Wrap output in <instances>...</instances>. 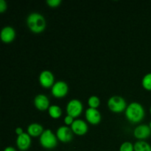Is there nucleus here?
Segmentation results:
<instances>
[{
	"label": "nucleus",
	"mask_w": 151,
	"mask_h": 151,
	"mask_svg": "<svg viewBox=\"0 0 151 151\" xmlns=\"http://www.w3.org/2000/svg\"><path fill=\"white\" fill-rule=\"evenodd\" d=\"M34 105L39 110L44 111L50 108V101L44 94H38L34 99Z\"/></svg>",
	"instance_id": "13"
},
{
	"label": "nucleus",
	"mask_w": 151,
	"mask_h": 151,
	"mask_svg": "<svg viewBox=\"0 0 151 151\" xmlns=\"http://www.w3.org/2000/svg\"><path fill=\"white\" fill-rule=\"evenodd\" d=\"M40 143L46 149H52L57 145V137L50 129L44 131L40 137Z\"/></svg>",
	"instance_id": "3"
},
{
	"label": "nucleus",
	"mask_w": 151,
	"mask_h": 151,
	"mask_svg": "<svg viewBox=\"0 0 151 151\" xmlns=\"http://www.w3.org/2000/svg\"><path fill=\"white\" fill-rule=\"evenodd\" d=\"M108 106L114 113H121L126 109V102L120 96H113L108 101Z\"/></svg>",
	"instance_id": "4"
},
{
	"label": "nucleus",
	"mask_w": 151,
	"mask_h": 151,
	"mask_svg": "<svg viewBox=\"0 0 151 151\" xmlns=\"http://www.w3.org/2000/svg\"><path fill=\"white\" fill-rule=\"evenodd\" d=\"M72 130L67 126H61L57 131V137L62 142H69L72 139Z\"/></svg>",
	"instance_id": "7"
},
{
	"label": "nucleus",
	"mask_w": 151,
	"mask_h": 151,
	"mask_svg": "<svg viewBox=\"0 0 151 151\" xmlns=\"http://www.w3.org/2000/svg\"><path fill=\"white\" fill-rule=\"evenodd\" d=\"M127 119L132 122H139L142 120L145 116L143 106L139 103H131L125 110Z\"/></svg>",
	"instance_id": "1"
},
{
	"label": "nucleus",
	"mask_w": 151,
	"mask_h": 151,
	"mask_svg": "<svg viewBox=\"0 0 151 151\" xmlns=\"http://www.w3.org/2000/svg\"><path fill=\"white\" fill-rule=\"evenodd\" d=\"M142 83L145 89L151 91V73H148L145 75L142 81Z\"/></svg>",
	"instance_id": "19"
},
{
	"label": "nucleus",
	"mask_w": 151,
	"mask_h": 151,
	"mask_svg": "<svg viewBox=\"0 0 151 151\" xmlns=\"http://www.w3.org/2000/svg\"><path fill=\"white\" fill-rule=\"evenodd\" d=\"M16 145L21 150H27L31 145L30 136L24 132L21 135L18 136L17 139H16Z\"/></svg>",
	"instance_id": "12"
},
{
	"label": "nucleus",
	"mask_w": 151,
	"mask_h": 151,
	"mask_svg": "<svg viewBox=\"0 0 151 151\" xmlns=\"http://www.w3.org/2000/svg\"><path fill=\"white\" fill-rule=\"evenodd\" d=\"M54 75L49 70L43 71L39 75L40 83L45 88L52 87V86L54 85Z\"/></svg>",
	"instance_id": "8"
},
{
	"label": "nucleus",
	"mask_w": 151,
	"mask_h": 151,
	"mask_svg": "<svg viewBox=\"0 0 151 151\" xmlns=\"http://www.w3.org/2000/svg\"><path fill=\"white\" fill-rule=\"evenodd\" d=\"M71 129L78 135H83L88 131V125L82 119H76L71 125Z\"/></svg>",
	"instance_id": "11"
},
{
	"label": "nucleus",
	"mask_w": 151,
	"mask_h": 151,
	"mask_svg": "<svg viewBox=\"0 0 151 151\" xmlns=\"http://www.w3.org/2000/svg\"><path fill=\"white\" fill-rule=\"evenodd\" d=\"M151 134V128L147 125H140L134 129V135L139 139L148 138Z\"/></svg>",
	"instance_id": "10"
},
{
	"label": "nucleus",
	"mask_w": 151,
	"mask_h": 151,
	"mask_svg": "<svg viewBox=\"0 0 151 151\" xmlns=\"http://www.w3.org/2000/svg\"><path fill=\"white\" fill-rule=\"evenodd\" d=\"M83 111V104L79 100L73 99L68 103L66 106L67 114L72 117H77L81 114Z\"/></svg>",
	"instance_id": "5"
},
{
	"label": "nucleus",
	"mask_w": 151,
	"mask_h": 151,
	"mask_svg": "<svg viewBox=\"0 0 151 151\" xmlns=\"http://www.w3.org/2000/svg\"><path fill=\"white\" fill-rule=\"evenodd\" d=\"M68 92V85L64 81H58L52 87V94L56 97H63Z\"/></svg>",
	"instance_id": "6"
},
{
	"label": "nucleus",
	"mask_w": 151,
	"mask_h": 151,
	"mask_svg": "<svg viewBox=\"0 0 151 151\" xmlns=\"http://www.w3.org/2000/svg\"><path fill=\"white\" fill-rule=\"evenodd\" d=\"M16 134H18V135H21V134H23V130H22V128H17L16 129Z\"/></svg>",
	"instance_id": "24"
},
{
	"label": "nucleus",
	"mask_w": 151,
	"mask_h": 151,
	"mask_svg": "<svg viewBox=\"0 0 151 151\" xmlns=\"http://www.w3.org/2000/svg\"><path fill=\"white\" fill-rule=\"evenodd\" d=\"M86 118L92 125H97L101 120V114L97 109L88 108L86 111Z\"/></svg>",
	"instance_id": "9"
},
{
	"label": "nucleus",
	"mask_w": 151,
	"mask_h": 151,
	"mask_svg": "<svg viewBox=\"0 0 151 151\" xmlns=\"http://www.w3.org/2000/svg\"><path fill=\"white\" fill-rule=\"evenodd\" d=\"M73 122H74L73 117L71 116H69V115H67V116L64 118V122L66 124V125H72V124L73 123Z\"/></svg>",
	"instance_id": "23"
},
{
	"label": "nucleus",
	"mask_w": 151,
	"mask_h": 151,
	"mask_svg": "<svg viewBox=\"0 0 151 151\" xmlns=\"http://www.w3.org/2000/svg\"><path fill=\"white\" fill-rule=\"evenodd\" d=\"M119 151H134V145L130 142H125L121 145Z\"/></svg>",
	"instance_id": "20"
},
{
	"label": "nucleus",
	"mask_w": 151,
	"mask_h": 151,
	"mask_svg": "<svg viewBox=\"0 0 151 151\" xmlns=\"http://www.w3.org/2000/svg\"><path fill=\"white\" fill-rule=\"evenodd\" d=\"M16 36V32L11 27H4L1 31V39L4 43H10Z\"/></svg>",
	"instance_id": "14"
},
{
	"label": "nucleus",
	"mask_w": 151,
	"mask_h": 151,
	"mask_svg": "<svg viewBox=\"0 0 151 151\" xmlns=\"http://www.w3.org/2000/svg\"><path fill=\"white\" fill-rule=\"evenodd\" d=\"M88 104L90 106V108L97 109L100 104V98L98 97H97V96H91V97H90L88 98Z\"/></svg>",
	"instance_id": "18"
},
{
	"label": "nucleus",
	"mask_w": 151,
	"mask_h": 151,
	"mask_svg": "<svg viewBox=\"0 0 151 151\" xmlns=\"http://www.w3.org/2000/svg\"><path fill=\"white\" fill-rule=\"evenodd\" d=\"M44 132V128L41 125L38 123H32L28 126L27 134L30 137H38Z\"/></svg>",
	"instance_id": "15"
},
{
	"label": "nucleus",
	"mask_w": 151,
	"mask_h": 151,
	"mask_svg": "<svg viewBox=\"0 0 151 151\" xmlns=\"http://www.w3.org/2000/svg\"><path fill=\"white\" fill-rule=\"evenodd\" d=\"M134 151H151V146L145 141H138L134 145Z\"/></svg>",
	"instance_id": "17"
},
{
	"label": "nucleus",
	"mask_w": 151,
	"mask_h": 151,
	"mask_svg": "<svg viewBox=\"0 0 151 151\" xmlns=\"http://www.w3.org/2000/svg\"><path fill=\"white\" fill-rule=\"evenodd\" d=\"M150 128H151V121H150Z\"/></svg>",
	"instance_id": "26"
},
{
	"label": "nucleus",
	"mask_w": 151,
	"mask_h": 151,
	"mask_svg": "<svg viewBox=\"0 0 151 151\" xmlns=\"http://www.w3.org/2000/svg\"><path fill=\"white\" fill-rule=\"evenodd\" d=\"M150 114H151V107H150Z\"/></svg>",
	"instance_id": "27"
},
{
	"label": "nucleus",
	"mask_w": 151,
	"mask_h": 151,
	"mask_svg": "<svg viewBox=\"0 0 151 151\" xmlns=\"http://www.w3.org/2000/svg\"><path fill=\"white\" fill-rule=\"evenodd\" d=\"M27 24L30 30L36 33L44 31L46 27L45 19L38 13H32L29 14L27 19Z\"/></svg>",
	"instance_id": "2"
},
{
	"label": "nucleus",
	"mask_w": 151,
	"mask_h": 151,
	"mask_svg": "<svg viewBox=\"0 0 151 151\" xmlns=\"http://www.w3.org/2000/svg\"><path fill=\"white\" fill-rule=\"evenodd\" d=\"M7 9V3L4 0H0V13H3Z\"/></svg>",
	"instance_id": "22"
},
{
	"label": "nucleus",
	"mask_w": 151,
	"mask_h": 151,
	"mask_svg": "<svg viewBox=\"0 0 151 151\" xmlns=\"http://www.w3.org/2000/svg\"><path fill=\"white\" fill-rule=\"evenodd\" d=\"M4 151H16V150L13 147H7L4 149Z\"/></svg>",
	"instance_id": "25"
},
{
	"label": "nucleus",
	"mask_w": 151,
	"mask_h": 151,
	"mask_svg": "<svg viewBox=\"0 0 151 151\" xmlns=\"http://www.w3.org/2000/svg\"><path fill=\"white\" fill-rule=\"evenodd\" d=\"M47 3L52 7H56L60 5L61 0H47Z\"/></svg>",
	"instance_id": "21"
},
{
	"label": "nucleus",
	"mask_w": 151,
	"mask_h": 151,
	"mask_svg": "<svg viewBox=\"0 0 151 151\" xmlns=\"http://www.w3.org/2000/svg\"><path fill=\"white\" fill-rule=\"evenodd\" d=\"M48 111L50 116L54 118V119H58L62 114L61 109L56 105H52V106H50V108L48 109Z\"/></svg>",
	"instance_id": "16"
}]
</instances>
